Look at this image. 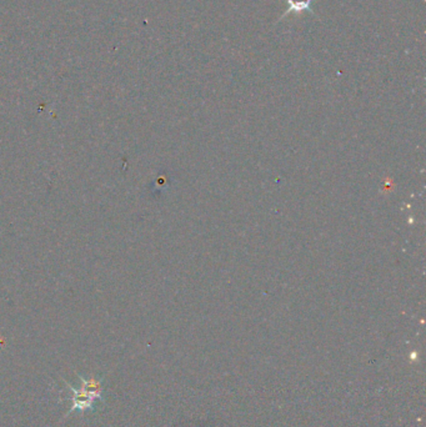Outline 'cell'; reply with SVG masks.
Segmentation results:
<instances>
[{
    "mask_svg": "<svg viewBox=\"0 0 426 427\" xmlns=\"http://www.w3.org/2000/svg\"><path fill=\"white\" fill-rule=\"evenodd\" d=\"M84 382V388L76 390V388H70L72 393H74L73 398V410H86L93 406V402L95 400L100 398L102 395V388L99 386V383L94 380Z\"/></svg>",
    "mask_w": 426,
    "mask_h": 427,
    "instance_id": "6da1fadb",
    "label": "cell"
},
{
    "mask_svg": "<svg viewBox=\"0 0 426 427\" xmlns=\"http://www.w3.org/2000/svg\"><path fill=\"white\" fill-rule=\"evenodd\" d=\"M288 3H289V9L285 11L284 15L281 17V19L285 15L290 14V13H301V11H310V13H313V11H312L313 0H288Z\"/></svg>",
    "mask_w": 426,
    "mask_h": 427,
    "instance_id": "7a4b0ae2",
    "label": "cell"
}]
</instances>
